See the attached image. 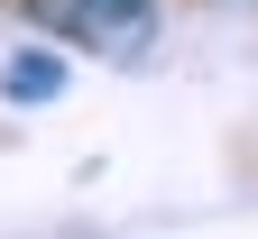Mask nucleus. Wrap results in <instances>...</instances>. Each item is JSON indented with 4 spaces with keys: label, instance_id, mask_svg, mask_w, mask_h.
I'll list each match as a JSON object with an SVG mask.
<instances>
[{
    "label": "nucleus",
    "instance_id": "1",
    "mask_svg": "<svg viewBox=\"0 0 258 239\" xmlns=\"http://www.w3.org/2000/svg\"><path fill=\"white\" fill-rule=\"evenodd\" d=\"M55 37H74L83 55H111V64H139L157 46V0H28Z\"/></svg>",
    "mask_w": 258,
    "mask_h": 239
},
{
    "label": "nucleus",
    "instance_id": "2",
    "mask_svg": "<svg viewBox=\"0 0 258 239\" xmlns=\"http://www.w3.org/2000/svg\"><path fill=\"white\" fill-rule=\"evenodd\" d=\"M0 92H10V101H55V92H64V64L37 55V46H19L10 64H0Z\"/></svg>",
    "mask_w": 258,
    "mask_h": 239
}]
</instances>
